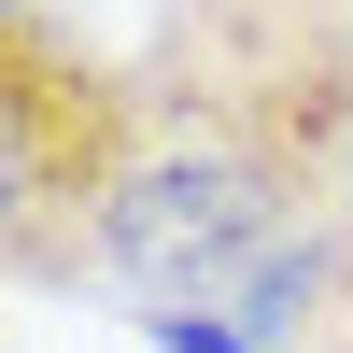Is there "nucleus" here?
Instances as JSON below:
<instances>
[{"instance_id":"f257e3e1","label":"nucleus","mask_w":353,"mask_h":353,"mask_svg":"<svg viewBox=\"0 0 353 353\" xmlns=\"http://www.w3.org/2000/svg\"><path fill=\"white\" fill-rule=\"evenodd\" d=\"M128 99L113 283L141 325L226 311L269 254H353V0H170Z\"/></svg>"},{"instance_id":"f03ea898","label":"nucleus","mask_w":353,"mask_h":353,"mask_svg":"<svg viewBox=\"0 0 353 353\" xmlns=\"http://www.w3.org/2000/svg\"><path fill=\"white\" fill-rule=\"evenodd\" d=\"M141 99L71 14L0 0V297H71L113 269Z\"/></svg>"},{"instance_id":"7ed1b4c3","label":"nucleus","mask_w":353,"mask_h":353,"mask_svg":"<svg viewBox=\"0 0 353 353\" xmlns=\"http://www.w3.org/2000/svg\"><path fill=\"white\" fill-rule=\"evenodd\" d=\"M311 353H353V297H339V311H325V339H311Z\"/></svg>"}]
</instances>
